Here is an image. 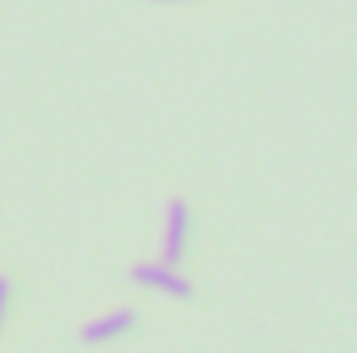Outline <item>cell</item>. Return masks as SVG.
I'll use <instances>...</instances> for the list:
<instances>
[{
  "label": "cell",
  "mask_w": 357,
  "mask_h": 353,
  "mask_svg": "<svg viewBox=\"0 0 357 353\" xmlns=\"http://www.w3.org/2000/svg\"><path fill=\"white\" fill-rule=\"evenodd\" d=\"M162 4H183V0H162Z\"/></svg>",
  "instance_id": "5b68a950"
},
{
  "label": "cell",
  "mask_w": 357,
  "mask_h": 353,
  "mask_svg": "<svg viewBox=\"0 0 357 353\" xmlns=\"http://www.w3.org/2000/svg\"><path fill=\"white\" fill-rule=\"evenodd\" d=\"M137 329V312H108V316H100V320H88L84 324V341L88 345H104V341H116V337H125V333H133Z\"/></svg>",
  "instance_id": "3957f363"
},
{
  "label": "cell",
  "mask_w": 357,
  "mask_h": 353,
  "mask_svg": "<svg viewBox=\"0 0 357 353\" xmlns=\"http://www.w3.org/2000/svg\"><path fill=\"white\" fill-rule=\"evenodd\" d=\"M8 299H13V283L0 278V329H4V316H8Z\"/></svg>",
  "instance_id": "277c9868"
},
{
  "label": "cell",
  "mask_w": 357,
  "mask_h": 353,
  "mask_svg": "<svg viewBox=\"0 0 357 353\" xmlns=\"http://www.w3.org/2000/svg\"><path fill=\"white\" fill-rule=\"evenodd\" d=\"M129 278H133L137 287H146V291L167 295V299H191V295H195L191 278H187L178 266H167V262H137L129 270Z\"/></svg>",
  "instance_id": "6da1fadb"
},
{
  "label": "cell",
  "mask_w": 357,
  "mask_h": 353,
  "mask_svg": "<svg viewBox=\"0 0 357 353\" xmlns=\"http://www.w3.org/2000/svg\"><path fill=\"white\" fill-rule=\"evenodd\" d=\"M187 241H191V208H187V200H171L167 216H162V262L167 266L183 262Z\"/></svg>",
  "instance_id": "7a4b0ae2"
}]
</instances>
